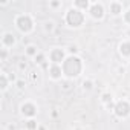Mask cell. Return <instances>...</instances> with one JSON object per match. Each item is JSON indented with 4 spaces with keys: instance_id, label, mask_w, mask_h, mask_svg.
Masks as SVG:
<instances>
[{
    "instance_id": "1",
    "label": "cell",
    "mask_w": 130,
    "mask_h": 130,
    "mask_svg": "<svg viewBox=\"0 0 130 130\" xmlns=\"http://www.w3.org/2000/svg\"><path fill=\"white\" fill-rule=\"evenodd\" d=\"M63 69V75L64 80L74 81L77 78H80L84 71H86V63L80 55H68V58L64 60V63L61 64Z\"/></svg>"
},
{
    "instance_id": "2",
    "label": "cell",
    "mask_w": 130,
    "mask_h": 130,
    "mask_svg": "<svg viewBox=\"0 0 130 130\" xmlns=\"http://www.w3.org/2000/svg\"><path fill=\"white\" fill-rule=\"evenodd\" d=\"M86 20H87V14L71 6L66 12H64V17H63V22L68 28L71 29H80L86 25Z\"/></svg>"
},
{
    "instance_id": "3",
    "label": "cell",
    "mask_w": 130,
    "mask_h": 130,
    "mask_svg": "<svg viewBox=\"0 0 130 130\" xmlns=\"http://www.w3.org/2000/svg\"><path fill=\"white\" fill-rule=\"evenodd\" d=\"M14 26L22 35H31L35 31V19L32 14L20 12L14 17Z\"/></svg>"
},
{
    "instance_id": "4",
    "label": "cell",
    "mask_w": 130,
    "mask_h": 130,
    "mask_svg": "<svg viewBox=\"0 0 130 130\" xmlns=\"http://www.w3.org/2000/svg\"><path fill=\"white\" fill-rule=\"evenodd\" d=\"M106 14H107V6L106 3L100 2V0H93L89 11H87V17L93 22H103L106 19Z\"/></svg>"
},
{
    "instance_id": "5",
    "label": "cell",
    "mask_w": 130,
    "mask_h": 130,
    "mask_svg": "<svg viewBox=\"0 0 130 130\" xmlns=\"http://www.w3.org/2000/svg\"><path fill=\"white\" fill-rule=\"evenodd\" d=\"M19 112H20V116H22L23 119H34V118H37V115H38V112H40V107H38V104H37L35 101H32V100H25V101L20 104Z\"/></svg>"
},
{
    "instance_id": "6",
    "label": "cell",
    "mask_w": 130,
    "mask_h": 130,
    "mask_svg": "<svg viewBox=\"0 0 130 130\" xmlns=\"http://www.w3.org/2000/svg\"><path fill=\"white\" fill-rule=\"evenodd\" d=\"M112 113L115 115L116 119H121V121L128 119L130 118V100H127V98L116 100V104H115V109Z\"/></svg>"
},
{
    "instance_id": "7",
    "label": "cell",
    "mask_w": 130,
    "mask_h": 130,
    "mask_svg": "<svg viewBox=\"0 0 130 130\" xmlns=\"http://www.w3.org/2000/svg\"><path fill=\"white\" fill-rule=\"evenodd\" d=\"M68 49L66 47H61V46H54L49 49L47 52V60H49V64H61L64 63V60L68 58Z\"/></svg>"
},
{
    "instance_id": "8",
    "label": "cell",
    "mask_w": 130,
    "mask_h": 130,
    "mask_svg": "<svg viewBox=\"0 0 130 130\" xmlns=\"http://www.w3.org/2000/svg\"><path fill=\"white\" fill-rule=\"evenodd\" d=\"M124 11H125V6L121 0H110L107 3V12L112 17H122Z\"/></svg>"
},
{
    "instance_id": "9",
    "label": "cell",
    "mask_w": 130,
    "mask_h": 130,
    "mask_svg": "<svg viewBox=\"0 0 130 130\" xmlns=\"http://www.w3.org/2000/svg\"><path fill=\"white\" fill-rule=\"evenodd\" d=\"M100 103L104 106V109H106V110L113 112L115 104H116V100H115L113 92H110V90H104V92L100 95Z\"/></svg>"
},
{
    "instance_id": "10",
    "label": "cell",
    "mask_w": 130,
    "mask_h": 130,
    "mask_svg": "<svg viewBox=\"0 0 130 130\" xmlns=\"http://www.w3.org/2000/svg\"><path fill=\"white\" fill-rule=\"evenodd\" d=\"M47 75L51 81H61L64 80L63 75V69L60 64H47Z\"/></svg>"
},
{
    "instance_id": "11",
    "label": "cell",
    "mask_w": 130,
    "mask_h": 130,
    "mask_svg": "<svg viewBox=\"0 0 130 130\" xmlns=\"http://www.w3.org/2000/svg\"><path fill=\"white\" fill-rule=\"evenodd\" d=\"M0 44H2V47H5V49H12V47H15V44H17V37H15L12 32L6 31V32L2 34Z\"/></svg>"
},
{
    "instance_id": "12",
    "label": "cell",
    "mask_w": 130,
    "mask_h": 130,
    "mask_svg": "<svg viewBox=\"0 0 130 130\" xmlns=\"http://www.w3.org/2000/svg\"><path fill=\"white\" fill-rule=\"evenodd\" d=\"M118 54L122 60L125 61H130V40L128 38H124L119 41L118 44Z\"/></svg>"
},
{
    "instance_id": "13",
    "label": "cell",
    "mask_w": 130,
    "mask_h": 130,
    "mask_svg": "<svg viewBox=\"0 0 130 130\" xmlns=\"http://www.w3.org/2000/svg\"><path fill=\"white\" fill-rule=\"evenodd\" d=\"M90 5H92V0H74L71 6H74V8H77V9H80V11L87 14Z\"/></svg>"
},
{
    "instance_id": "14",
    "label": "cell",
    "mask_w": 130,
    "mask_h": 130,
    "mask_svg": "<svg viewBox=\"0 0 130 130\" xmlns=\"http://www.w3.org/2000/svg\"><path fill=\"white\" fill-rule=\"evenodd\" d=\"M9 86H12V83H11V80H9L8 72H2V74H0V92L5 93V92L9 89Z\"/></svg>"
},
{
    "instance_id": "15",
    "label": "cell",
    "mask_w": 130,
    "mask_h": 130,
    "mask_svg": "<svg viewBox=\"0 0 130 130\" xmlns=\"http://www.w3.org/2000/svg\"><path fill=\"white\" fill-rule=\"evenodd\" d=\"M40 52H41V51L37 47V44H32V43H31V44H28V46L25 47V55H26L28 58H32V60H34Z\"/></svg>"
},
{
    "instance_id": "16",
    "label": "cell",
    "mask_w": 130,
    "mask_h": 130,
    "mask_svg": "<svg viewBox=\"0 0 130 130\" xmlns=\"http://www.w3.org/2000/svg\"><path fill=\"white\" fill-rule=\"evenodd\" d=\"M38 125H40V122L37 121V118H34V119H25V122H23V130H38Z\"/></svg>"
},
{
    "instance_id": "17",
    "label": "cell",
    "mask_w": 130,
    "mask_h": 130,
    "mask_svg": "<svg viewBox=\"0 0 130 130\" xmlns=\"http://www.w3.org/2000/svg\"><path fill=\"white\" fill-rule=\"evenodd\" d=\"M81 89H83L84 92H92V90L95 89L93 80H92V78H84V80L81 81Z\"/></svg>"
},
{
    "instance_id": "18",
    "label": "cell",
    "mask_w": 130,
    "mask_h": 130,
    "mask_svg": "<svg viewBox=\"0 0 130 130\" xmlns=\"http://www.w3.org/2000/svg\"><path fill=\"white\" fill-rule=\"evenodd\" d=\"M55 28H57V25H55L54 20H46L44 25H43V31H44L46 34H52V32L55 31Z\"/></svg>"
},
{
    "instance_id": "19",
    "label": "cell",
    "mask_w": 130,
    "mask_h": 130,
    "mask_svg": "<svg viewBox=\"0 0 130 130\" xmlns=\"http://www.w3.org/2000/svg\"><path fill=\"white\" fill-rule=\"evenodd\" d=\"M46 61L49 63V60H47V54H44V52H40V54L34 58V63L38 64V66H43V64H46Z\"/></svg>"
},
{
    "instance_id": "20",
    "label": "cell",
    "mask_w": 130,
    "mask_h": 130,
    "mask_svg": "<svg viewBox=\"0 0 130 130\" xmlns=\"http://www.w3.org/2000/svg\"><path fill=\"white\" fill-rule=\"evenodd\" d=\"M49 8L51 9H61L63 8V2L61 0H49Z\"/></svg>"
},
{
    "instance_id": "21",
    "label": "cell",
    "mask_w": 130,
    "mask_h": 130,
    "mask_svg": "<svg viewBox=\"0 0 130 130\" xmlns=\"http://www.w3.org/2000/svg\"><path fill=\"white\" fill-rule=\"evenodd\" d=\"M122 23L125 25V26H130V6L128 8H125V11H124V14H122Z\"/></svg>"
},
{
    "instance_id": "22",
    "label": "cell",
    "mask_w": 130,
    "mask_h": 130,
    "mask_svg": "<svg viewBox=\"0 0 130 130\" xmlns=\"http://www.w3.org/2000/svg\"><path fill=\"white\" fill-rule=\"evenodd\" d=\"M68 49V54L69 55H80V47L77 46V44H71L69 47H66Z\"/></svg>"
},
{
    "instance_id": "23",
    "label": "cell",
    "mask_w": 130,
    "mask_h": 130,
    "mask_svg": "<svg viewBox=\"0 0 130 130\" xmlns=\"http://www.w3.org/2000/svg\"><path fill=\"white\" fill-rule=\"evenodd\" d=\"M8 57H9V49L2 47V49H0V61H6Z\"/></svg>"
},
{
    "instance_id": "24",
    "label": "cell",
    "mask_w": 130,
    "mask_h": 130,
    "mask_svg": "<svg viewBox=\"0 0 130 130\" xmlns=\"http://www.w3.org/2000/svg\"><path fill=\"white\" fill-rule=\"evenodd\" d=\"M19 69H20V71H26V69H28L26 61H20V63H19Z\"/></svg>"
},
{
    "instance_id": "25",
    "label": "cell",
    "mask_w": 130,
    "mask_h": 130,
    "mask_svg": "<svg viewBox=\"0 0 130 130\" xmlns=\"http://www.w3.org/2000/svg\"><path fill=\"white\" fill-rule=\"evenodd\" d=\"M15 86H17V87H19V89H23V87H25V86H26V84H25V81H23V80H19V81H17V83H15Z\"/></svg>"
},
{
    "instance_id": "26",
    "label": "cell",
    "mask_w": 130,
    "mask_h": 130,
    "mask_svg": "<svg viewBox=\"0 0 130 130\" xmlns=\"http://www.w3.org/2000/svg\"><path fill=\"white\" fill-rule=\"evenodd\" d=\"M6 130H17V128H15V125H14V124H8Z\"/></svg>"
},
{
    "instance_id": "27",
    "label": "cell",
    "mask_w": 130,
    "mask_h": 130,
    "mask_svg": "<svg viewBox=\"0 0 130 130\" xmlns=\"http://www.w3.org/2000/svg\"><path fill=\"white\" fill-rule=\"evenodd\" d=\"M0 5H2V6H8V5H9V2H2Z\"/></svg>"
},
{
    "instance_id": "28",
    "label": "cell",
    "mask_w": 130,
    "mask_h": 130,
    "mask_svg": "<svg viewBox=\"0 0 130 130\" xmlns=\"http://www.w3.org/2000/svg\"><path fill=\"white\" fill-rule=\"evenodd\" d=\"M38 130H46V127H44V125H41V124H40V125H38Z\"/></svg>"
},
{
    "instance_id": "29",
    "label": "cell",
    "mask_w": 130,
    "mask_h": 130,
    "mask_svg": "<svg viewBox=\"0 0 130 130\" xmlns=\"http://www.w3.org/2000/svg\"><path fill=\"white\" fill-rule=\"evenodd\" d=\"M127 69L130 71V61H127Z\"/></svg>"
},
{
    "instance_id": "30",
    "label": "cell",
    "mask_w": 130,
    "mask_h": 130,
    "mask_svg": "<svg viewBox=\"0 0 130 130\" xmlns=\"http://www.w3.org/2000/svg\"><path fill=\"white\" fill-rule=\"evenodd\" d=\"M72 130H83V128H80V127H75V128H72Z\"/></svg>"
}]
</instances>
